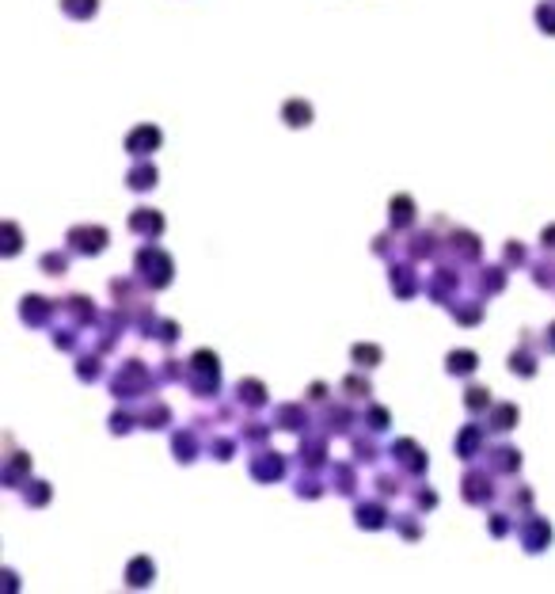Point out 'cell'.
I'll return each instance as SVG.
<instances>
[{"mask_svg": "<svg viewBox=\"0 0 555 594\" xmlns=\"http://www.w3.org/2000/svg\"><path fill=\"white\" fill-rule=\"evenodd\" d=\"M133 267H137L141 282L152 286V290H164V286L171 282V274H175L171 256H168L164 248H157V244H145V248H141L137 259H133Z\"/></svg>", "mask_w": 555, "mask_h": 594, "instance_id": "1", "label": "cell"}, {"mask_svg": "<svg viewBox=\"0 0 555 594\" xmlns=\"http://www.w3.org/2000/svg\"><path fill=\"white\" fill-rule=\"evenodd\" d=\"M186 381H191V389H194L198 396H213V392L221 389V366H217V355H213V350H194Z\"/></svg>", "mask_w": 555, "mask_h": 594, "instance_id": "2", "label": "cell"}, {"mask_svg": "<svg viewBox=\"0 0 555 594\" xmlns=\"http://www.w3.org/2000/svg\"><path fill=\"white\" fill-rule=\"evenodd\" d=\"M149 385H152V377H149L145 362H126V366L118 370V377L110 381V392H115L118 400H130L133 392H145Z\"/></svg>", "mask_w": 555, "mask_h": 594, "instance_id": "3", "label": "cell"}, {"mask_svg": "<svg viewBox=\"0 0 555 594\" xmlns=\"http://www.w3.org/2000/svg\"><path fill=\"white\" fill-rule=\"evenodd\" d=\"M517 537H521V545H525V553H544V548L551 545V526L544 519H536V514H529V519L517 526Z\"/></svg>", "mask_w": 555, "mask_h": 594, "instance_id": "4", "label": "cell"}, {"mask_svg": "<svg viewBox=\"0 0 555 594\" xmlns=\"http://www.w3.org/2000/svg\"><path fill=\"white\" fill-rule=\"evenodd\" d=\"M69 244H73V251H80V256H99V251L107 248V229L76 225V229H69Z\"/></svg>", "mask_w": 555, "mask_h": 594, "instance_id": "5", "label": "cell"}, {"mask_svg": "<svg viewBox=\"0 0 555 594\" xmlns=\"http://www.w3.org/2000/svg\"><path fill=\"white\" fill-rule=\"evenodd\" d=\"M495 495V488H491V476H487V469H468V476H464V499L468 503H487Z\"/></svg>", "mask_w": 555, "mask_h": 594, "instance_id": "6", "label": "cell"}, {"mask_svg": "<svg viewBox=\"0 0 555 594\" xmlns=\"http://www.w3.org/2000/svg\"><path fill=\"white\" fill-rule=\"evenodd\" d=\"M251 476L255 480H282L285 476V457L282 454H259V457H251Z\"/></svg>", "mask_w": 555, "mask_h": 594, "instance_id": "7", "label": "cell"}, {"mask_svg": "<svg viewBox=\"0 0 555 594\" xmlns=\"http://www.w3.org/2000/svg\"><path fill=\"white\" fill-rule=\"evenodd\" d=\"M274 427H282V431H308L305 404H282V408H274Z\"/></svg>", "mask_w": 555, "mask_h": 594, "instance_id": "8", "label": "cell"}, {"mask_svg": "<svg viewBox=\"0 0 555 594\" xmlns=\"http://www.w3.org/2000/svg\"><path fill=\"white\" fill-rule=\"evenodd\" d=\"M392 457H396L407 472H423V469H426V454H423L415 442H411V438H399V442L392 446Z\"/></svg>", "mask_w": 555, "mask_h": 594, "instance_id": "9", "label": "cell"}, {"mask_svg": "<svg viewBox=\"0 0 555 594\" xmlns=\"http://www.w3.org/2000/svg\"><path fill=\"white\" fill-rule=\"evenodd\" d=\"M157 145H160V130H157V126H137V130L126 137V149L133 152V157H149Z\"/></svg>", "mask_w": 555, "mask_h": 594, "instance_id": "10", "label": "cell"}, {"mask_svg": "<svg viewBox=\"0 0 555 594\" xmlns=\"http://www.w3.org/2000/svg\"><path fill=\"white\" fill-rule=\"evenodd\" d=\"M130 229L133 233H141V236H160L164 233V217L157 214V210H149V206H141V210H133V217H130Z\"/></svg>", "mask_w": 555, "mask_h": 594, "instance_id": "11", "label": "cell"}, {"mask_svg": "<svg viewBox=\"0 0 555 594\" xmlns=\"http://www.w3.org/2000/svg\"><path fill=\"white\" fill-rule=\"evenodd\" d=\"M475 366H480L475 350H449V358H445V370L453 377H468V373H475Z\"/></svg>", "mask_w": 555, "mask_h": 594, "instance_id": "12", "label": "cell"}, {"mask_svg": "<svg viewBox=\"0 0 555 594\" xmlns=\"http://www.w3.org/2000/svg\"><path fill=\"white\" fill-rule=\"evenodd\" d=\"M236 396H240V404H248V408H263L266 404V385L255 381V377H243L236 385Z\"/></svg>", "mask_w": 555, "mask_h": 594, "instance_id": "13", "label": "cell"}, {"mask_svg": "<svg viewBox=\"0 0 555 594\" xmlns=\"http://www.w3.org/2000/svg\"><path fill=\"white\" fill-rule=\"evenodd\" d=\"M50 313H53V305L46 297H23V309H19V316H23L27 324H46Z\"/></svg>", "mask_w": 555, "mask_h": 594, "instance_id": "14", "label": "cell"}, {"mask_svg": "<svg viewBox=\"0 0 555 594\" xmlns=\"http://www.w3.org/2000/svg\"><path fill=\"white\" fill-rule=\"evenodd\" d=\"M358 526L361 530H381V526H388V514H384V507L381 503H358Z\"/></svg>", "mask_w": 555, "mask_h": 594, "instance_id": "15", "label": "cell"}, {"mask_svg": "<svg viewBox=\"0 0 555 594\" xmlns=\"http://www.w3.org/2000/svg\"><path fill=\"white\" fill-rule=\"evenodd\" d=\"M480 446H483V427L468 423V427L457 434V454H460V457H475V454H480Z\"/></svg>", "mask_w": 555, "mask_h": 594, "instance_id": "16", "label": "cell"}, {"mask_svg": "<svg viewBox=\"0 0 555 594\" xmlns=\"http://www.w3.org/2000/svg\"><path fill=\"white\" fill-rule=\"evenodd\" d=\"M388 210H392V229H407V225H415V202H411L407 194H396Z\"/></svg>", "mask_w": 555, "mask_h": 594, "instance_id": "17", "label": "cell"}, {"mask_svg": "<svg viewBox=\"0 0 555 594\" xmlns=\"http://www.w3.org/2000/svg\"><path fill=\"white\" fill-rule=\"evenodd\" d=\"M152 575H157V568H152V560H149V556L130 560V568H126L130 587H149V579H152Z\"/></svg>", "mask_w": 555, "mask_h": 594, "instance_id": "18", "label": "cell"}, {"mask_svg": "<svg viewBox=\"0 0 555 594\" xmlns=\"http://www.w3.org/2000/svg\"><path fill=\"white\" fill-rule=\"evenodd\" d=\"M491 469L495 472H517L521 469V454L517 449H509V446H498V449H491Z\"/></svg>", "mask_w": 555, "mask_h": 594, "instance_id": "19", "label": "cell"}, {"mask_svg": "<svg viewBox=\"0 0 555 594\" xmlns=\"http://www.w3.org/2000/svg\"><path fill=\"white\" fill-rule=\"evenodd\" d=\"M487 427L498 434H506L509 427H517V408L514 404H498V408H491V420H487Z\"/></svg>", "mask_w": 555, "mask_h": 594, "instance_id": "20", "label": "cell"}, {"mask_svg": "<svg viewBox=\"0 0 555 594\" xmlns=\"http://www.w3.org/2000/svg\"><path fill=\"white\" fill-rule=\"evenodd\" d=\"M392 290H396L399 297H415V293H418L415 271H411V267H392Z\"/></svg>", "mask_w": 555, "mask_h": 594, "instance_id": "21", "label": "cell"}, {"mask_svg": "<svg viewBox=\"0 0 555 594\" xmlns=\"http://www.w3.org/2000/svg\"><path fill=\"white\" fill-rule=\"evenodd\" d=\"M282 118L290 126H308V123H312V107H308L305 99H290V103L282 107Z\"/></svg>", "mask_w": 555, "mask_h": 594, "instance_id": "22", "label": "cell"}, {"mask_svg": "<svg viewBox=\"0 0 555 594\" xmlns=\"http://www.w3.org/2000/svg\"><path fill=\"white\" fill-rule=\"evenodd\" d=\"M171 449H175V457L179 461H194L198 457V438H194V431H179L171 438Z\"/></svg>", "mask_w": 555, "mask_h": 594, "instance_id": "23", "label": "cell"}, {"mask_svg": "<svg viewBox=\"0 0 555 594\" xmlns=\"http://www.w3.org/2000/svg\"><path fill=\"white\" fill-rule=\"evenodd\" d=\"M350 358H354V366H358V370H373L376 362H381V347H376V343H358V347L350 350Z\"/></svg>", "mask_w": 555, "mask_h": 594, "instance_id": "24", "label": "cell"}, {"mask_svg": "<svg viewBox=\"0 0 555 594\" xmlns=\"http://www.w3.org/2000/svg\"><path fill=\"white\" fill-rule=\"evenodd\" d=\"M324 454H327V446L319 442V438H308V442H301V465L319 469V465H324Z\"/></svg>", "mask_w": 555, "mask_h": 594, "instance_id": "25", "label": "cell"}, {"mask_svg": "<svg viewBox=\"0 0 555 594\" xmlns=\"http://www.w3.org/2000/svg\"><path fill=\"white\" fill-rule=\"evenodd\" d=\"M449 244H460V256H464V259H480V236L468 233V229H457Z\"/></svg>", "mask_w": 555, "mask_h": 594, "instance_id": "26", "label": "cell"}, {"mask_svg": "<svg viewBox=\"0 0 555 594\" xmlns=\"http://www.w3.org/2000/svg\"><path fill=\"white\" fill-rule=\"evenodd\" d=\"M58 305H61V313L76 316V321H95V309L88 297H69V301H58Z\"/></svg>", "mask_w": 555, "mask_h": 594, "instance_id": "27", "label": "cell"}, {"mask_svg": "<svg viewBox=\"0 0 555 594\" xmlns=\"http://www.w3.org/2000/svg\"><path fill=\"white\" fill-rule=\"evenodd\" d=\"M130 187L133 191H149V187H157V168H152V164H137V168L130 172Z\"/></svg>", "mask_w": 555, "mask_h": 594, "instance_id": "28", "label": "cell"}, {"mask_svg": "<svg viewBox=\"0 0 555 594\" xmlns=\"http://www.w3.org/2000/svg\"><path fill=\"white\" fill-rule=\"evenodd\" d=\"M99 8V0H61V12L73 19H92Z\"/></svg>", "mask_w": 555, "mask_h": 594, "instance_id": "29", "label": "cell"}, {"mask_svg": "<svg viewBox=\"0 0 555 594\" xmlns=\"http://www.w3.org/2000/svg\"><path fill=\"white\" fill-rule=\"evenodd\" d=\"M525 347H529V343H525ZM525 347L509 355V370H514V373H521V377H532V373H536V358H532Z\"/></svg>", "mask_w": 555, "mask_h": 594, "instance_id": "30", "label": "cell"}, {"mask_svg": "<svg viewBox=\"0 0 555 594\" xmlns=\"http://www.w3.org/2000/svg\"><path fill=\"white\" fill-rule=\"evenodd\" d=\"M464 408L468 412H491V392H487L483 385H472L468 396H464Z\"/></svg>", "mask_w": 555, "mask_h": 594, "instance_id": "31", "label": "cell"}, {"mask_svg": "<svg viewBox=\"0 0 555 594\" xmlns=\"http://www.w3.org/2000/svg\"><path fill=\"white\" fill-rule=\"evenodd\" d=\"M502 286H506V267H487V271H480V290L498 293Z\"/></svg>", "mask_w": 555, "mask_h": 594, "instance_id": "32", "label": "cell"}, {"mask_svg": "<svg viewBox=\"0 0 555 594\" xmlns=\"http://www.w3.org/2000/svg\"><path fill=\"white\" fill-rule=\"evenodd\" d=\"M453 316H457L460 324H480L483 321V305L480 301H460V305H453Z\"/></svg>", "mask_w": 555, "mask_h": 594, "instance_id": "33", "label": "cell"}, {"mask_svg": "<svg viewBox=\"0 0 555 594\" xmlns=\"http://www.w3.org/2000/svg\"><path fill=\"white\" fill-rule=\"evenodd\" d=\"M23 499L31 503V507H42V503H50V484L27 480V484H23Z\"/></svg>", "mask_w": 555, "mask_h": 594, "instance_id": "34", "label": "cell"}, {"mask_svg": "<svg viewBox=\"0 0 555 594\" xmlns=\"http://www.w3.org/2000/svg\"><path fill=\"white\" fill-rule=\"evenodd\" d=\"M331 480L339 484L335 491H342V495H350L354 488H358V476H354V469H347V465H335V469H331Z\"/></svg>", "mask_w": 555, "mask_h": 594, "instance_id": "35", "label": "cell"}, {"mask_svg": "<svg viewBox=\"0 0 555 594\" xmlns=\"http://www.w3.org/2000/svg\"><path fill=\"white\" fill-rule=\"evenodd\" d=\"M339 389H342V396H350V400H369V392H373L369 381H361V377H347Z\"/></svg>", "mask_w": 555, "mask_h": 594, "instance_id": "36", "label": "cell"}, {"mask_svg": "<svg viewBox=\"0 0 555 594\" xmlns=\"http://www.w3.org/2000/svg\"><path fill=\"white\" fill-rule=\"evenodd\" d=\"M168 420H171V412L164 408V404H149L145 415H141V423H145L149 431H160V423H168Z\"/></svg>", "mask_w": 555, "mask_h": 594, "instance_id": "37", "label": "cell"}, {"mask_svg": "<svg viewBox=\"0 0 555 594\" xmlns=\"http://www.w3.org/2000/svg\"><path fill=\"white\" fill-rule=\"evenodd\" d=\"M434 244H438V240L430 236V233H415V236H411V256H415V259L434 256Z\"/></svg>", "mask_w": 555, "mask_h": 594, "instance_id": "38", "label": "cell"}, {"mask_svg": "<svg viewBox=\"0 0 555 594\" xmlns=\"http://www.w3.org/2000/svg\"><path fill=\"white\" fill-rule=\"evenodd\" d=\"M38 267L46 271V274H65V267H69V256H61V251H50V256L38 259Z\"/></svg>", "mask_w": 555, "mask_h": 594, "instance_id": "39", "label": "cell"}, {"mask_svg": "<svg viewBox=\"0 0 555 594\" xmlns=\"http://www.w3.org/2000/svg\"><path fill=\"white\" fill-rule=\"evenodd\" d=\"M149 335H157L160 343H175V335H179V324H175V321H157Z\"/></svg>", "mask_w": 555, "mask_h": 594, "instance_id": "40", "label": "cell"}, {"mask_svg": "<svg viewBox=\"0 0 555 594\" xmlns=\"http://www.w3.org/2000/svg\"><path fill=\"white\" fill-rule=\"evenodd\" d=\"M99 373H103V370H99V358H80V362H76V377H80V381H99Z\"/></svg>", "mask_w": 555, "mask_h": 594, "instance_id": "41", "label": "cell"}, {"mask_svg": "<svg viewBox=\"0 0 555 594\" xmlns=\"http://www.w3.org/2000/svg\"><path fill=\"white\" fill-rule=\"evenodd\" d=\"M536 24L544 27V35H555V4H551V0L536 8Z\"/></svg>", "mask_w": 555, "mask_h": 594, "instance_id": "42", "label": "cell"}, {"mask_svg": "<svg viewBox=\"0 0 555 594\" xmlns=\"http://www.w3.org/2000/svg\"><path fill=\"white\" fill-rule=\"evenodd\" d=\"M354 457L358 461H376V442L373 438H354Z\"/></svg>", "mask_w": 555, "mask_h": 594, "instance_id": "43", "label": "cell"}, {"mask_svg": "<svg viewBox=\"0 0 555 594\" xmlns=\"http://www.w3.org/2000/svg\"><path fill=\"white\" fill-rule=\"evenodd\" d=\"M27 465H31L27 454H12V461H8V469H4V480H8V484H16V480H19V472H23Z\"/></svg>", "mask_w": 555, "mask_h": 594, "instance_id": "44", "label": "cell"}, {"mask_svg": "<svg viewBox=\"0 0 555 594\" xmlns=\"http://www.w3.org/2000/svg\"><path fill=\"white\" fill-rule=\"evenodd\" d=\"M525 259H529V251L521 248L517 240H509V244H506V267H521Z\"/></svg>", "mask_w": 555, "mask_h": 594, "instance_id": "45", "label": "cell"}, {"mask_svg": "<svg viewBox=\"0 0 555 594\" xmlns=\"http://www.w3.org/2000/svg\"><path fill=\"white\" fill-rule=\"evenodd\" d=\"M110 431H115V434L133 431V415L130 412H115V415H110Z\"/></svg>", "mask_w": 555, "mask_h": 594, "instance_id": "46", "label": "cell"}, {"mask_svg": "<svg viewBox=\"0 0 555 594\" xmlns=\"http://www.w3.org/2000/svg\"><path fill=\"white\" fill-rule=\"evenodd\" d=\"M232 449H236V446H232L228 438H209V454H217V461H228Z\"/></svg>", "mask_w": 555, "mask_h": 594, "instance_id": "47", "label": "cell"}, {"mask_svg": "<svg viewBox=\"0 0 555 594\" xmlns=\"http://www.w3.org/2000/svg\"><path fill=\"white\" fill-rule=\"evenodd\" d=\"M248 427H251V431H248V442H251V446H263L266 434H270V427H266V423H248Z\"/></svg>", "mask_w": 555, "mask_h": 594, "instance_id": "48", "label": "cell"}, {"mask_svg": "<svg viewBox=\"0 0 555 594\" xmlns=\"http://www.w3.org/2000/svg\"><path fill=\"white\" fill-rule=\"evenodd\" d=\"M365 420H369V431H384V427H388V412L384 408H369Z\"/></svg>", "mask_w": 555, "mask_h": 594, "instance_id": "49", "label": "cell"}, {"mask_svg": "<svg viewBox=\"0 0 555 594\" xmlns=\"http://www.w3.org/2000/svg\"><path fill=\"white\" fill-rule=\"evenodd\" d=\"M376 488H381V495H396L399 491V476H376Z\"/></svg>", "mask_w": 555, "mask_h": 594, "instance_id": "50", "label": "cell"}, {"mask_svg": "<svg viewBox=\"0 0 555 594\" xmlns=\"http://www.w3.org/2000/svg\"><path fill=\"white\" fill-rule=\"evenodd\" d=\"M411 519H415V514H403V522L396 519V526H399V530H403V537H418L423 530H418V522H411Z\"/></svg>", "mask_w": 555, "mask_h": 594, "instance_id": "51", "label": "cell"}, {"mask_svg": "<svg viewBox=\"0 0 555 594\" xmlns=\"http://www.w3.org/2000/svg\"><path fill=\"white\" fill-rule=\"evenodd\" d=\"M506 519H509V514H491V533H495V537H502V533L509 530Z\"/></svg>", "mask_w": 555, "mask_h": 594, "instance_id": "52", "label": "cell"}, {"mask_svg": "<svg viewBox=\"0 0 555 594\" xmlns=\"http://www.w3.org/2000/svg\"><path fill=\"white\" fill-rule=\"evenodd\" d=\"M415 503H418V507H438V491H430V488H423V491H418V495H415Z\"/></svg>", "mask_w": 555, "mask_h": 594, "instance_id": "53", "label": "cell"}, {"mask_svg": "<svg viewBox=\"0 0 555 594\" xmlns=\"http://www.w3.org/2000/svg\"><path fill=\"white\" fill-rule=\"evenodd\" d=\"M4 251H8V256H16V251H19V233H16V225H8V244H4Z\"/></svg>", "mask_w": 555, "mask_h": 594, "instance_id": "54", "label": "cell"}, {"mask_svg": "<svg viewBox=\"0 0 555 594\" xmlns=\"http://www.w3.org/2000/svg\"><path fill=\"white\" fill-rule=\"evenodd\" d=\"M324 392H327V385H312V389H308V400H316V404H319V400H327Z\"/></svg>", "mask_w": 555, "mask_h": 594, "instance_id": "55", "label": "cell"}, {"mask_svg": "<svg viewBox=\"0 0 555 594\" xmlns=\"http://www.w3.org/2000/svg\"><path fill=\"white\" fill-rule=\"evenodd\" d=\"M540 240H544V248H551V251H555V225H551V229H544Z\"/></svg>", "mask_w": 555, "mask_h": 594, "instance_id": "56", "label": "cell"}, {"mask_svg": "<svg viewBox=\"0 0 555 594\" xmlns=\"http://www.w3.org/2000/svg\"><path fill=\"white\" fill-rule=\"evenodd\" d=\"M544 347H548V350H551V355H555V324L548 328V332H544Z\"/></svg>", "mask_w": 555, "mask_h": 594, "instance_id": "57", "label": "cell"}]
</instances>
